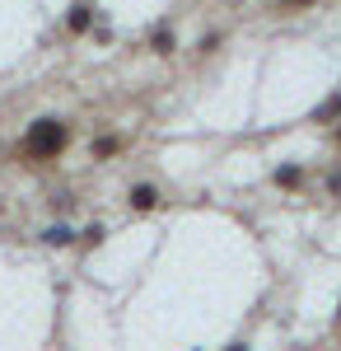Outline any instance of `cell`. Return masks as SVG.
Wrapping results in <instances>:
<instances>
[{"instance_id":"cell-1","label":"cell","mask_w":341,"mask_h":351,"mask_svg":"<svg viewBox=\"0 0 341 351\" xmlns=\"http://www.w3.org/2000/svg\"><path fill=\"white\" fill-rule=\"evenodd\" d=\"M19 150H24L28 164H56L71 150V122H61V117H38V122H28Z\"/></svg>"},{"instance_id":"cell-2","label":"cell","mask_w":341,"mask_h":351,"mask_svg":"<svg viewBox=\"0 0 341 351\" xmlns=\"http://www.w3.org/2000/svg\"><path fill=\"white\" fill-rule=\"evenodd\" d=\"M127 206H131L136 216H155L159 206H164V192H159L155 183H136V188L127 192Z\"/></svg>"},{"instance_id":"cell-3","label":"cell","mask_w":341,"mask_h":351,"mask_svg":"<svg viewBox=\"0 0 341 351\" xmlns=\"http://www.w3.org/2000/svg\"><path fill=\"white\" fill-rule=\"evenodd\" d=\"M271 188H281V192H304V164H299V160L276 164V169H271Z\"/></svg>"},{"instance_id":"cell-4","label":"cell","mask_w":341,"mask_h":351,"mask_svg":"<svg viewBox=\"0 0 341 351\" xmlns=\"http://www.w3.org/2000/svg\"><path fill=\"white\" fill-rule=\"evenodd\" d=\"M122 150H127V136L108 132V136H94V145H89V160H94V164H108V160H117Z\"/></svg>"},{"instance_id":"cell-5","label":"cell","mask_w":341,"mask_h":351,"mask_svg":"<svg viewBox=\"0 0 341 351\" xmlns=\"http://www.w3.org/2000/svg\"><path fill=\"white\" fill-rule=\"evenodd\" d=\"M66 28H71L75 38L94 33V5H89V0H75V5L66 10Z\"/></svg>"},{"instance_id":"cell-6","label":"cell","mask_w":341,"mask_h":351,"mask_svg":"<svg viewBox=\"0 0 341 351\" xmlns=\"http://www.w3.org/2000/svg\"><path fill=\"white\" fill-rule=\"evenodd\" d=\"M150 52L155 56H173L178 52V33H173V24H155L150 28Z\"/></svg>"},{"instance_id":"cell-7","label":"cell","mask_w":341,"mask_h":351,"mask_svg":"<svg viewBox=\"0 0 341 351\" xmlns=\"http://www.w3.org/2000/svg\"><path fill=\"white\" fill-rule=\"evenodd\" d=\"M337 117H341V94L323 99V104L314 108V122H323V127H327V122H337Z\"/></svg>"},{"instance_id":"cell-8","label":"cell","mask_w":341,"mask_h":351,"mask_svg":"<svg viewBox=\"0 0 341 351\" xmlns=\"http://www.w3.org/2000/svg\"><path fill=\"white\" fill-rule=\"evenodd\" d=\"M79 234L75 230H66V225H52V230H42V243H52V248H66V243H75Z\"/></svg>"},{"instance_id":"cell-9","label":"cell","mask_w":341,"mask_h":351,"mask_svg":"<svg viewBox=\"0 0 341 351\" xmlns=\"http://www.w3.org/2000/svg\"><path fill=\"white\" fill-rule=\"evenodd\" d=\"M103 239H108L103 225H84V239H75V248H99Z\"/></svg>"},{"instance_id":"cell-10","label":"cell","mask_w":341,"mask_h":351,"mask_svg":"<svg viewBox=\"0 0 341 351\" xmlns=\"http://www.w3.org/2000/svg\"><path fill=\"white\" fill-rule=\"evenodd\" d=\"M314 5H323V0H281L276 14H299V10H314Z\"/></svg>"},{"instance_id":"cell-11","label":"cell","mask_w":341,"mask_h":351,"mask_svg":"<svg viewBox=\"0 0 341 351\" xmlns=\"http://www.w3.org/2000/svg\"><path fill=\"white\" fill-rule=\"evenodd\" d=\"M220 52V33H206V38H201V56H215Z\"/></svg>"},{"instance_id":"cell-12","label":"cell","mask_w":341,"mask_h":351,"mask_svg":"<svg viewBox=\"0 0 341 351\" xmlns=\"http://www.w3.org/2000/svg\"><path fill=\"white\" fill-rule=\"evenodd\" d=\"M327 197H341V169L327 173Z\"/></svg>"},{"instance_id":"cell-13","label":"cell","mask_w":341,"mask_h":351,"mask_svg":"<svg viewBox=\"0 0 341 351\" xmlns=\"http://www.w3.org/2000/svg\"><path fill=\"white\" fill-rule=\"evenodd\" d=\"M332 141H337V145H341V127H337V132H332Z\"/></svg>"},{"instance_id":"cell-14","label":"cell","mask_w":341,"mask_h":351,"mask_svg":"<svg viewBox=\"0 0 341 351\" xmlns=\"http://www.w3.org/2000/svg\"><path fill=\"white\" fill-rule=\"evenodd\" d=\"M337 332H341V304H337Z\"/></svg>"}]
</instances>
